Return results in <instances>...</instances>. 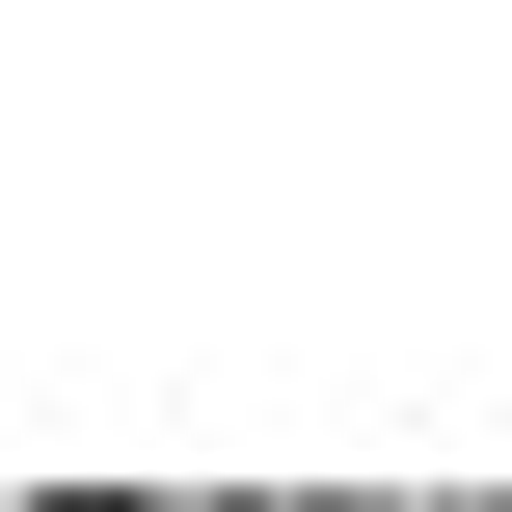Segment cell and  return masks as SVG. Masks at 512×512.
<instances>
[{
    "mask_svg": "<svg viewBox=\"0 0 512 512\" xmlns=\"http://www.w3.org/2000/svg\"><path fill=\"white\" fill-rule=\"evenodd\" d=\"M0 512H27V486H0Z\"/></svg>",
    "mask_w": 512,
    "mask_h": 512,
    "instance_id": "3957f363",
    "label": "cell"
},
{
    "mask_svg": "<svg viewBox=\"0 0 512 512\" xmlns=\"http://www.w3.org/2000/svg\"><path fill=\"white\" fill-rule=\"evenodd\" d=\"M135 512H243V486H135Z\"/></svg>",
    "mask_w": 512,
    "mask_h": 512,
    "instance_id": "7a4b0ae2",
    "label": "cell"
},
{
    "mask_svg": "<svg viewBox=\"0 0 512 512\" xmlns=\"http://www.w3.org/2000/svg\"><path fill=\"white\" fill-rule=\"evenodd\" d=\"M324 512H459V486H324Z\"/></svg>",
    "mask_w": 512,
    "mask_h": 512,
    "instance_id": "6da1fadb",
    "label": "cell"
}]
</instances>
